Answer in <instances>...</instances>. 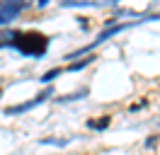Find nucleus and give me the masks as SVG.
<instances>
[{
    "label": "nucleus",
    "mask_w": 160,
    "mask_h": 155,
    "mask_svg": "<svg viewBox=\"0 0 160 155\" xmlns=\"http://www.w3.org/2000/svg\"><path fill=\"white\" fill-rule=\"evenodd\" d=\"M109 116H104V119H102V121H95V119H90V121H88V126H90V128H97V131H102V128H107V126H109Z\"/></svg>",
    "instance_id": "nucleus-4"
},
{
    "label": "nucleus",
    "mask_w": 160,
    "mask_h": 155,
    "mask_svg": "<svg viewBox=\"0 0 160 155\" xmlns=\"http://www.w3.org/2000/svg\"><path fill=\"white\" fill-rule=\"evenodd\" d=\"M56 75H61V68H51L49 73H44V75H41L39 80H41V82H44V85H49V82H51V80H53V78H56Z\"/></svg>",
    "instance_id": "nucleus-7"
},
{
    "label": "nucleus",
    "mask_w": 160,
    "mask_h": 155,
    "mask_svg": "<svg viewBox=\"0 0 160 155\" xmlns=\"http://www.w3.org/2000/svg\"><path fill=\"white\" fill-rule=\"evenodd\" d=\"M0 46H10L22 56H44L49 48V37L27 29V32H5V41H0Z\"/></svg>",
    "instance_id": "nucleus-1"
},
{
    "label": "nucleus",
    "mask_w": 160,
    "mask_h": 155,
    "mask_svg": "<svg viewBox=\"0 0 160 155\" xmlns=\"http://www.w3.org/2000/svg\"><path fill=\"white\" fill-rule=\"evenodd\" d=\"M155 143H158V136H150L148 141H146V145H148V148H153V145H155Z\"/></svg>",
    "instance_id": "nucleus-9"
},
{
    "label": "nucleus",
    "mask_w": 160,
    "mask_h": 155,
    "mask_svg": "<svg viewBox=\"0 0 160 155\" xmlns=\"http://www.w3.org/2000/svg\"><path fill=\"white\" fill-rule=\"evenodd\" d=\"M82 97H88V90H80L75 95H68V97H61L58 102H73V99H82Z\"/></svg>",
    "instance_id": "nucleus-8"
},
{
    "label": "nucleus",
    "mask_w": 160,
    "mask_h": 155,
    "mask_svg": "<svg viewBox=\"0 0 160 155\" xmlns=\"http://www.w3.org/2000/svg\"><path fill=\"white\" fill-rule=\"evenodd\" d=\"M22 10H24V0H2V5H0V27L10 24Z\"/></svg>",
    "instance_id": "nucleus-3"
},
{
    "label": "nucleus",
    "mask_w": 160,
    "mask_h": 155,
    "mask_svg": "<svg viewBox=\"0 0 160 155\" xmlns=\"http://www.w3.org/2000/svg\"><path fill=\"white\" fill-rule=\"evenodd\" d=\"M53 95V90L51 87H46L44 92H39V95L34 97V99H29V102H24V104H15V107H8L5 109V114L8 116H15V114H24V112H29V109H34V107H39V104H44L49 97Z\"/></svg>",
    "instance_id": "nucleus-2"
},
{
    "label": "nucleus",
    "mask_w": 160,
    "mask_h": 155,
    "mask_svg": "<svg viewBox=\"0 0 160 155\" xmlns=\"http://www.w3.org/2000/svg\"><path fill=\"white\" fill-rule=\"evenodd\" d=\"M90 63H92V58H82V61H73V63L68 66V70H73V73H75V70H82V68H85V66H90Z\"/></svg>",
    "instance_id": "nucleus-6"
},
{
    "label": "nucleus",
    "mask_w": 160,
    "mask_h": 155,
    "mask_svg": "<svg viewBox=\"0 0 160 155\" xmlns=\"http://www.w3.org/2000/svg\"><path fill=\"white\" fill-rule=\"evenodd\" d=\"M49 5V0H37V8H46Z\"/></svg>",
    "instance_id": "nucleus-10"
},
{
    "label": "nucleus",
    "mask_w": 160,
    "mask_h": 155,
    "mask_svg": "<svg viewBox=\"0 0 160 155\" xmlns=\"http://www.w3.org/2000/svg\"><path fill=\"white\" fill-rule=\"evenodd\" d=\"M70 138H41L39 145H66Z\"/></svg>",
    "instance_id": "nucleus-5"
}]
</instances>
